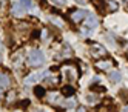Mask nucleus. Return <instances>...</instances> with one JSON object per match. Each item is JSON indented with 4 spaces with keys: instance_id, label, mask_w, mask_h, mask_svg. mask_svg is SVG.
Returning <instances> with one entry per match:
<instances>
[{
    "instance_id": "f257e3e1",
    "label": "nucleus",
    "mask_w": 128,
    "mask_h": 112,
    "mask_svg": "<svg viewBox=\"0 0 128 112\" xmlns=\"http://www.w3.org/2000/svg\"><path fill=\"white\" fill-rule=\"evenodd\" d=\"M62 75L66 81H76L79 78V71L74 64H65L62 68Z\"/></svg>"
},
{
    "instance_id": "f03ea898",
    "label": "nucleus",
    "mask_w": 128,
    "mask_h": 112,
    "mask_svg": "<svg viewBox=\"0 0 128 112\" xmlns=\"http://www.w3.org/2000/svg\"><path fill=\"white\" fill-rule=\"evenodd\" d=\"M28 63L31 66H42L45 63V55L40 49H32L30 52V57H28Z\"/></svg>"
},
{
    "instance_id": "7ed1b4c3",
    "label": "nucleus",
    "mask_w": 128,
    "mask_h": 112,
    "mask_svg": "<svg viewBox=\"0 0 128 112\" xmlns=\"http://www.w3.org/2000/svg\"><path fill=\"white\" fill-rule=\"evenodd\" d=\"M46 75H48V71H45V72H32V74H30V75L25 78V83L26 85H34V83H39L43 77H46Z\"/></svg>"
},
{
    "instance_id": "20e7f679",
    "label": "nucleus",
    "mask_w": 128,
    "mask_h": 112,
    "mask_svg": "<svg viewBox=\"0 0 128 112\" xmlns=\"http://www.w3.org/2000/svg\"><path fill=\"white\" fill-rule=\"evenodd\" d=\"M91 54H93V57H100V55H105L106 54V49L102 48V46H99V45H93L91 46Z\"/></svg>"
},
{
    "instance_id": "39448f33",
    "label": "nucleus",
    "mask_w": 128,
    "mask_h": 112,
    "mask_svg": "<svg viewBox=\"0 0 128 112\" xmlns=\"http://www.w3.org/2000/svg\"><path fill=\"white\" fill-rule=\"evenodd\" d=\"M88 14H86V11H85V9H79V11H74V12H72L71 14V18H72V22H80L82 20V18H85Z\"/></svg>"
},
{
    "instance_id": "423d86ee",
    "label": "nucleus",
    "mask_w": 128,
    "mask_h": 112,
    "mask_svg": "<svg viewBox=\"0 0 128 112\" xmlns=\"http://www.w3.org/2000/svg\"><path fill=\"white\" fill-rule=\"evenodd\" d=\"M11 12H12L14 15H17V17H22V15L26 12V9H25L20 3H16V5L12 6V9H11Z\"/></svg>"
},
{
    "instance_id": "0eeeda50",
    "label": "nucleus",
    "mask_w": 128,
    "mask_h": 112,
    "mask_svg": "<svg viewBox=\"0 0 128 112\" xmlns=\"http://www.w3.org/2000/svg\"><path fill=\"white\" fill-rule=\"evenodd\" d=\"M97 18L94 17V15H91V14H88L86 15V20H85V25L88 26V28H96L97 26Z\"/></svg>"
},
{
    "instance_id": "6e6552de",
    "label": "nucleus",
    "mask_w": 128,
    "mask_h": 112,
    "mask_svg": "<svg viewBox=\"0 0 128 112\" xmlns=\"http://www.w3.org/2000/svg\"><path fill=\"white\" fill-rule=\"evenodd\" d=\"M113 66V61L111 60H105V61H96V68H99V69H110Z\"/></svg>"
},
{
    "instance_id": "1a4fd4ad",
    "label": "nucleus",
    "mask_w": 128,
    "mask_h": 112,
    "mask_svg": "<svg viewBox=\"0 0 128 112\" xmlns=\"http://www.w3.org/2000/svg\"><path fill=\"white\" fill-rule=\"evenodd\" d=\"M120 78H122V74L119 72V71H113L111 74H110V80H111V81H114V83L120 81Z\"/></svg>"
},
{
    "instance_id": "9d476101",
    "label": "nucleus",
    "mask_w": 128,
    "mask_h": 112,
    "mask_svg": "<svg viewBox=\"0 0 128 112\" xmlns=\"http://www.w3.org/2000/svg\"><path fill=\"white\" fill-rule=\"evenodd\" d=\"M74 88L72 86H63L62 88V94H65V95H74Z\"/></svg>"
},
{
    "instance_id": "9b49d317",
    "label": "nucleus",
    "mask_w": 128,
    "mask_h": 112,
    "mask_svg": "<svg viewBox=\"0 0 128 112\" xmlns=\"http://www.w3.org/2000/svg\"><path fill=\"white\" fill-rule=\"evenodd\" d=\"M50 20H51L54 25H56V26H60V28L63 26V20H62V18H59V17H54V15H51V17H50Z\"/></svg>"
},
{
    "instance_id": "f8f14e48",
    "label": "nucleus",
    "mask_w": 128,
    "mask_h": 112,
    "mask_svg": "<svg viewBox=\"0 0 128 112\" xmlns=\"http://www.w3.org/2000/svg\"><path fill=\"white\" fill-rule=\"evenodd\" d=\"M8 83H10V78L6 75H3V74H0V86L5 88V86H8Z\"/></svg>"
},
{
    "instance_id": "ddd939ff",
    "label": "nucleus",
    "mask_w": 128,
    "mask_h": 112,
    "mask_svg": "<svg viewBox=\"0 0 128 112\" xmlns=\"http://www.w3.org/2000/svg\"><path fill=\"white\" fill-rule=\"evenodd\" d=\"M106 5H108V8H111V11H116L119 8V5L114 2V0H106Z\"/></svg>"
},
{
    "instance_id": "4468645a",
    "label": "nucleus",
    "mask_w": 128,
    "mask_h": 112,
    "mask_svg": "<svg viewBox=\"0 0 128 112\" xmlns=\"http://www.w3.org/2000/svg\"><path fill=\"white\" fill-rule=\"evenodd\" d=\"M36 94H37V97H43L45 95V89L42 88V86H36Z\"/></svg>"
},
{
    "instance_id": "2eb2a0df",
    "label": "nucleus",
    "mask_w": 128,
    "mask_h": 112,
    "mask_svg": "<svg viewBox=\"0 0 128 112\" xmlns=\"http://www.w3.org/2000/svg\"><path fill=\"white\" fill-rule=\"evenodd\" d=\"M65 106H66V108H72V106H76V100H74V98H68V100L65 101Z\"/></svg>"
},
{
    "instance_id": "dca6fc26",
    "label": "nucleus",
    "mask_w": 128,
    "mask_h": 112,
    "mask_svg": "<svg viewBox=\"0 0 128 112\" xmlns=\"http://www.w3.org/2000/svg\"><path fill=\"white\" fill-rule=\"evenodd\" d=\"M19 3H20L25 9H26V8H31V0H20Z\"/></svg>"
},
{
    "instance_id": "f3484780",
    "label": "nucleus",
    "mask_w": 128,
    "mask_h": 112,
    "mask_svg": "<svg viewBox=\"0 0 128 112\" xmlns=\"http://www.w3.org/2000/svg\"><path fill=\"white\" fill-rule=\"evenodd\" d=\"M59 95H60V94H57V92H52V94L50 95V101H56Z\"/></svg>"
},
{
    "instance_id": "a211bd4d",
    "label": "nucleus",
    "mask_w": 128,
    "mask_h": 112,
    "mask_svg": "<svg viewBox=\"0 0 128 112\" xmlns=\"http://www.w3.org/2000/svg\"><path fill=\"white\" fill-rule=\"evenodd\" d=\"M96 100H97V97H93V94H91V95H88V97H86V101H88V103H94Z\"/></svg>"
},
{
    "instance_id": "6ab92c4d",
    "label": "nucleus",
    "mask_w": 128,
    "mask_h": 112,
    "mask_svg": "<svg viewBox=\"0 0 128 112\" xmlns=\"http://www.w3.org/2000/svg\"><path fill=\"white\" fill-rule=\"evenodd\" d=\"M52 2H56V3H59V5H65L66 0H52Z\"/></svg>"
},
{
    "instance_id": "aec40b11",
    "label": "nucleus",
    "mask_w": 128,
    "mask_h": 112,
    "mask_svg": "<svg viewBox=\"0 0 128 112\" xmlns=\"http://www.w3.org/2000/svg\"><path fill=\"white\" fill-rule=\"evenodd\" d=\"M56 81H57L56 78H51V80H50V83H51V85H56Z\"/></svg>"
},
{
    "instance_id": "412c9836",
    "label": "nucleus",
    "mask_w": 128,
    "mask_h": 112,
    "mask_svg": "<svg viewBox=\"0 0 128 112\" xmlns=\"http://www.w3.org/2000/svg\"><path fill=\"white\" fill-rule=\"evenodd\" d=\"M76 2H77V3H80V5H82V3H85V2H86V0H76Z\"/></svg>"
},
{
    "instance_id": "4be33fe9",
    "label": "nucleus",
    "mask_w": 128,
    "mask_h": 112,
    "mask_svg": "<svg viewBox=\"0 0 128 112\" xmlns=\"http://www.w3.org/2000/svg\"><path fill=\"white\" fill-rule=\"evenodd\" d=\"M77 112H85V108H79V109H77Z\"/></svg>"
},
{
    "instance_id": "5701e85b",
    "label": "nucleus",
    "mask_w": 128,
    "mask_h": 112,
    "mask_svg": "<svg viewBox=\"0 0 128 112\" xmlns=\"http://www.w3.org/2000/svg\"><path fill=\"white\" fill-rule=\"evenodd\" d=\"M124 112H128V106H126V108H125V109H124Z\"/></svg>"
},
{
    "instance_id": "b1692460",
    "label": "nucleus",
    "mask_w": 128,
    "mask_h": 112,
    "mask_svg": "<svg viewBox=\"0 0 128 112\" xmlns=\"http://www.w3.org/2000/svg\"><path fill=\"white\" fill-rule=\"evenodd\" d=\"M37 112H46V111H37Z\"/></svg>"
},
{
    "instance_id": "393cba45",
    "label": "nucleus",
    "mask_w": 128,
    "mask_h": 112,
    "mask_svg": "<svg viewBox=\"0 0 128 112\" xmlns=\"http://www.w3.org/2000/svg\"><path fill=\"white\" fill-rule=\"evenodd\" d=\"M0 98H2V92H0Z\"/></svg>"
},
{
    "instance_id": "a878e982",
    "label": "nucleus",
    "mask_w": 128,
    "mask_h": 112,
    "mask_svg": "<svg viewBox=\"0 0 128 112\" xmlns=\"http://www.w3.org/2000/svg\"><path fill=\"white\" fill-rule=\"evenodd\" d=\"M126 51H128V45H126Z\"/></svg>"
},
{
    "instance_id": "bb28decb",
    "label": "nucleus",
    "mask_w": 128,
    "mask_h": 112,
    "mask_svg": "<svg viewBox=\"0 0 128 112\" xmlns=\"http://www.w3.org/2000/svg\"><path fill=\"white\" fill-rule=\"evenodd\" d=\"M125 2H128V0H125Z\"/></svg>"
},
{
    "instance_id": "cd10ccee",
    "label": "nucleus",
    "mask_w": 128,
    "mask_h": 112,
    "mask_svg": "<svg viewBox=\"0 0 128 112\" xmlns=\"http://www.w3.org/2000/svg\"><path fill=\"white\" fill-rule=\"evenodd\" d=\"M0 60H2V58H0Z\"/></svg>"
}]
</instances>
